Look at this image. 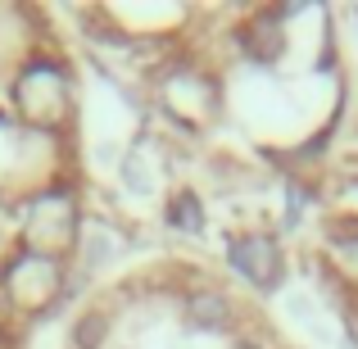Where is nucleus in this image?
Returning a JSON list of instances; mask_svg holds the SVG:
<instances>
[{"mask_svg": "<svg viewBox=\"0 0 358 349\" xmlns=\"http://www.w3.org/2000/svg\"><path fill=\"white\" fill-rule=\"evenodd\" d=\"M5 290H9V299H14V304H23V308H50L55 299H59V290H64L59 259L36 254V250L9 259L5 263Z\"/></svg>", "mask_w": 358, "mask_h": 349, "instance_id": "2", "label": "nucleus"}, {"mask_svg": "<svg viewBox=\"0 0 358 349\" xmlns=\"http://www.w3.org/2000/svg\"><path fill=\"white\" fill-rule=\"evenodd\" d=\"M281 50V18L277 14H259L250 27V55L254 59H272Z\"/></svg>", "mask_w": 358, "mask_h": 349, "instance_id": "6", "label": "nucleus"}, {"mask_svg": "<svg viewBox=\"0 0 358 349\" xmlns=\"http://www.w3.org/2000/svg\"><path fill=\"white\" fill-rule=\"evenodd\" d=\"M27 218H32L27 227H32L36 254H50V259H55V250H64V245L73 241V200L64 191L36 195V204H32Z\"/></svg>", "mask_w": 358, "mask_h": 349, "instance_id": "4", "label": "nucleus"}, {"mask_svg": "<svg viewBox=\"0 0 358 349\" xmlns=\"http://www.w3.org/2000/svg\"><path fill=\"white\" fill-rule=\"evenodd\" d=\"M14 105L23 109V118L41 122V127H55V122L69 118V78L64 69L36 59L23 69V78L14 82Z\"/></svg>", "mask_w": 358, "mask_h": 349, "instance_id": "1", "label": "nucleus"}, {"mask_svg": "<svg viewBox=\"0 0 358 349\" xmlns=\"http://www.w3.org/2000/svg\"><path fill=\"white\" fill-rule=\"evenodd\" d=\"M100 327H105V313H87L78 322V345L82 349H96L100 345Z\"/></svg>", "mask_w": 358, "mask_h": 349, "instance_id": "8", "label": "nucleus"}, {"mask_svg": "<svg viewBox=\"0 0 358 349\" xmlns=\"http://www.w3.org/2000/svg\"><path fill=\"white\" fill-rule=\"evenodd\" d=\"M173 227H186V232H200L204 227V213H200V200L191 191L173 195Z\"/></svg>", "mask_w": 358, "mask_h": 349, "instance_id": "7", "label": "nucleus"}, {"mask_svg": "<svg viewBox=\"0 0 358 349\" xmlns=\"http://www.w3.org/2000/svg\"><path fill=\"white\" fill-rule=\"evenodd\" d=\"M231 268H236L254 290H277L286 263H281V245L272 241V236L250 232V236H241V241H231Z\"/></svg>", "mask_w": 358, "mask_h": 349, "instance_id": "3", "label": "nucleus"}, {"mask_svg": "<svg viewBox=\"0 0 358 349\" xmlns=\"http://www.w3.org/2000/svg\"><path fill=\"white\" fill-rule=\"evenodd\" d=\"M227 299L222 295H213V290H200V295H191L186 299V322L195 327V332H218L222 322H227Z\"/></svg>", "mask_w": 358, "mask_h": 349, "instance_id": "5", "label": "nucleus"}]
</instances>
